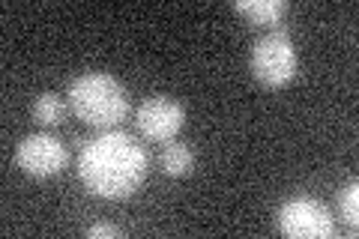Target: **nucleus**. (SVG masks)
<instances>
[{
  "mask_svg": "<svg viewBox=\"0 0 359 239\" xmlns=\"http://www.w3.org/2000/svg\"><path fill=\"white\" fill-rule=\"evenodd\" d=\"M147 153L126 132H105L90 141L78 158V177L96 198L123 200L147 177Z\"/></svg>",
  "mask_w": 359,
  "mask_h": 239,
  "instance_id": "1",
  "label": "nucleus"
},
{
  "mask_svg": "<svg viewBox=\"0 0 359 239\" xmlns=\"http://www.w3.org/2000/svg\"><path fill=\"white\" fill-rule=\"evenodd\" d=\"M135 126L147 141H174L186 126V108L168 96H147L135 111Z\"/></svg>",
  "mask_w": 359,
  "mask_h": 239,
  "instance_id": "6",
  "label": "nucleus"
},
{
  "mask_svg": "<svg viewBox=\"0 0 359 239\" xmlns=\"http://www.w3.org/2000/svg\"><path fill=\"white\" fill-rule=\"evenodd\" d=\"M233 9L243 18H249L252 25H278L287 13V4L285 0H237Z\"/></svg>",
  "mask_w": 359,
  "mask_h": 239,
  "instance_id": "7",
  "label": "nucleus"
},
{
  "mask_svg": "<svg viewBox=\"0 0 359 239\" xmlns=\"http://www.w3.org/2000/svg\"><path fill=\"white\" fill-rule=\"evenodd\" d=\"M69 105L87 126L111 129L126 120L129 99L126 90L108 72H84L69 84Z\"/></svg>",
  "mask_w": 359,
  "mask_h": 239,
  "instance_id": "2",
  "label": "nucleus"
},
{
  "mask_svg": "<svg viewBox=\"0 0 359 239\" xmlns=\"http://www.w3.org/2000/svg\"><path fill=\"white\" fill-rule=\"evenodd\" d=\"M84 236L87 239H120L123 231H120V227H114V224H108V221H96V224L87 227Z\"/></svg>",
  "mask_w": 359,
  "mask_h": 239,
  "instance_id": "11",
  "label": "nucleus"
},
{
  "mask_svg": "<svg viewBox=\"0 0 359 239\" xmlns=\"http://www.w3.org/2000/svg\"><path fill=\"white\" fill-rule=\"evenodd\" d=\"M33 117L48 129L60 126L63 117H66V102L57 93H42V96H36V102H33Z\"/></svg>",
  "mask_w": 359,
  "mask_h": 239,
  "instance_id": "9",
  "label": "nucleus"
},
{
  "mask_svg": "<svg viewBox=\"0 0 359 239\" xmlns=\"http://www.w3.org/2000/svg\"><path fill=\"white\" fill-rule=\"evenodd\" d=\"M339 210L344 215V221L351 224V231L356 233V224H359V183L351 179L347 186H341L339 191Z\"/></svg>",
  "mask_w": 359,
  "mask_h": 239,
  "instance_id": "10",
  "label": "nucleus"
},
{
  "mask_svg": "<svg viewBox=\"0 0 359 239\" xmlns=\"http://www.w3.org/2000/svg\"><path fill=\"white\" fill-rule=\"evenodd\" d=\"M15 162L33 179H48L54 174H60L69 162V153L60 138H54L48 132H36L21 138V144L15 146Z\"/></svg>",
  "mask_w": 359,
  "mask_h": 239,
  "instance_id": "5",
  "label": "nucleus"
},
{
  "mask_svg": "<svg viewBox=\"0 0 359 239\" xmlns=\"http://www.w3.org/2000/svg\"><path fill=\"white\" fill-rule=\"evenodd\" d=\"M299 57L297 45L285 30H269L252 48V72L264 87H287L297 78Z\"/></svg>",
  "mask_w": 359,
  "mask_h": 239,
  "instance_id": "3",
  "label": "nucleus"
},
{
  "mask_svg": "<svg viewBox=\"0 0 359 239\" xmlns=\"http://www.w3.org/2000/svg\"><path fill=\"white\" fill-rule=\"evenodd\" d=\"M159 165H162V170L168 177L180 179V177L192 174L195 156H192V150H189V144H168L162 150V156H159Z\"/></svg>",
  "mask_w": 359,
  "mask_h": 239,
  "instance_id": "8",
  "label": "nucleus"
},
{
  "mask_svg": "<svg viewBox=\"0 0 359 239\" xmlns=\"http://www.w3.org/2000/svg\"><path fill=\"white\" fill-rule=\"evenodd\" d=\"M278 233L297 239H327L332 236V212L323 200L314 198H290L276 215Z\"/></svg>",
  "mask_w": 359,
  "mask_h": 239,
  "instance_id": "4",
  "label": "nucleus"
}]
</instances>
